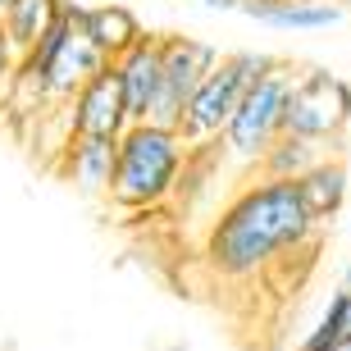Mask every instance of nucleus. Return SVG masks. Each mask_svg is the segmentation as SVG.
<instances>
[{"label": "nucleus", "instance_id": "obj_1", "mask_svg": "<svg viewBox=\"0 0 351 351\" xmlns=\"http://www.w3.org/2000/svg\"><path fill=\"white\" fill-rule=\"evenodd\" d=\"M319 237V223L306 215L297 187L287 178L242 182L237 196L215 215L206 233V261L223 278H256L278 261L297 256Z\"/></svg>", "mask_w": 351, "mask_h": 351}, {"label": "nucleus", "instance_id": "obj_2", "mask_svg": "<svg viewBox=\"0 0 351 351\" xmlns=\"http://www.w3.org/2000/svg\"><path fill=\"white\" fill-rule=\"evenodd\" d=\"M187 165V142L178 137V128L137 119L119 132L114 142V173H110V206L114 210H156L178 192V173Z\"/></svg>", "mask_w": 351, "mask_h": 351}, {"label": "nucleus", "instance_id": "obj_3", "mask_svg": "<svg viewBox=\"0 0 351 351\" xmlns=\"http://www.w3.org/2000/svg\"><path fill=\"white\" fill-rule=\"evenodd\" d=\"M274 55L265 51H228L219 55L210 73L192 87V96L182 101V114H178V137L187 146H215L219 142L223 123L233 119V110L242 105L247 87L256 82V73L269 69Z\"/></svg>", "mask_w": 351, "mask_h": 351}, {"label": "nucleus", "instance_id": "obj_4", "mask_svg": "<svg viewBox=\"0 0 351 351\" xmlns=\"http://www.w3.org/2000/svg\"><path fill=\"white\" fill-rule=\"evenodd\" d=\"M297 78V64L292 60H278L274 55L269 69L256 73V82L247 87L242 105L233 110V119L223 123L219 132V156L237 169H256V160L265 156V146L283 132V101L287 87Z\"/></svg>", "mask_w": 351, "mask_h": 351}, {"label": "nucleus", "instance_id": "obj_5", "mask_svg": "<svg viewBox=\"0 0 351 351\" xmlns=\"http://www.w3.org/2000/svg\"><path fill=\"white\" fill-rule=\"evenodd\" d=\"M351 128V82L328 69H297L283 101V132L311 137L338 151Z\"/></svg>", "mask_w": 351, "mask_h": 351}, {"label": "nucleus", "instance_id": "obj_6", "mask_svg": "<svg viewBox=\"0 0 351 351\" xmlns=\"http://www.w3.org/2000/svg\"><path fill=\"white\" fill-rule=\"evenodd\" d=\"M215 60H219L215 41L182 37V32H160V91H156V101H151V110H146V119L165 123V128H178L182 101L210 73Z\"/></svg>", "mask_w": 351, "mask_h": 351}, {"label": "nucleus", "instance_id": "obj_7", "mask_svg": "<svg viewBox=\"0 0 351 351\" xmlns=\"http://www.w3.org/2000/svg\"><path fill=\"white\" fill-rule=\"evenodd\" d=\"M64 119H69V137H105V142H119V132L128 128L132 119H128V105H123L114 69L105 64L101 73H91L64 101Z\"/></svg>", "mask_w": 351, "mask_h": 351}, {"label": "nucleus", "instance_id": "obj_8", "mask_svg": "<svg viewBox=\"0 0 351 351\" xmlns=\"http://www.w3.org/2000/svg\"><path fill=\"white\" fill-rule=\"evenodd\" d=\"M119 78V91H123V105H128V119H146L151 101H156L160 91V32H146L137 46H128L123 55L110 60Z\"/></svg>", "mask_w": 351, "mask_h": 351}, {"label": "nucleus", "instance_id": "obj_9", "mask_svg": "<svg viewBox=\"0 0 351 351\" xmlns=\"http://www.w3.org/2000/svg\"><path fill=\"white\" fill-rule=\"evenodd\" d=\"M292 187H297L306 215H311V219L324 228V223H333V219L342 215V206H347L351 178H347V165H342V156H338V151H328V156L315 160V165L301 173V178H292Z\"/></svg>", "mask_w": 351, "mask_h": 351}, {"label": "nucleus", "instance_id": "obj_10", "mask_svg": "<svg viewBox=\"0 0 351 351\" xmlns=\"http://www.w3.org/2000/svg\"><path fill=\"white\" fill-rule=\"evenodd\" d=\"M237 14L265 27H283V32H324L342 23L338 0H242Z\"/></svg>", "mask_w": 351, "mask_h": 351}, {"label": "nucleus", "instance_id": "obj_11", "mask_svg": "<svg viewBox=\"0 0 351 351\" xmlns=\"http://www.w3.org/2000/svg\"><path fill=\"white\" fill-rule=\"evenodd\" d=\"M60 173L82 196H105L110 173H114V142H105V137H69L60 146Z\"/></svg>", "mask_w": 351, "mask_h": 351}, {"label": "nucleus", "instance_id": "obj_12", "mask_svg": "<svg viewBox=\"0 0 351 351\" xmlns=\"http://www.w3.org/2000/svg\"><path fill=\"white\" fill-rule=\"evenodd\" d=\"M82 27H87V37L101 46L105 60H114L123 55L128 46L146 37L142 19L128 10V5H119V0H101V5H82Z\"/></svg>", "mask_w": 351, "mask_h": 351}, {"label": "nucleus", "instance_id": "obj_13", "mask_svg": "<svg viewBox=\"0 0 351 351\" xmlns=\"http://www.w3.org/2000/svg\"><path fill=\"white\" fill-rule=\"evenodd\" d=\"M333 146L324 142H311V137H297V132H278L269 146H265V156L256 160V169L251 173H261V178H301V173L311 169L315 160H324Z\"/></svg>", "mask_w": 351, "mask_h": 351}, {"label": "nucleus", "instance_id": "obj_14", "mask_svg": "<svg viewBox=\"0 0 351 351\" xmlns=\"http://www.w3.org/2000/svg\"><path fill=\"white\" fill-rule=\"evenodd\" d=\"M60 10H64V0H10V5L0 10V19H5V41H10L14 60L27 55L46 37V27L60 19Z\"/></svg>", "mask_w": 351, "mask_h": 351}, {"label": "nucleus", "instance_id": "obj_15", "mask_svg": "<svg viewBox=\"0 0 351 351\" xmlns=\"http://www.w3.org/2000/svg\"><path fill=\"white\" fill-rule=\"evenodd\" d=\"M333 347H351V292H333L324 306V315L315 319V328L301 338L297 351H333Z\"/></svg>", "mask_w": 351, "mask_h": 351}, {"label": "nucleus", "instance_id": "obj_16", "mask_svg": "<svg viewBox=\"0 0 351 351\" xmlns=\"http://www.w3.org/2000/svg\"><path fill=\"white\" fill-rule=\"evenodd\" d=\"M196 5H201V10H219V14H233L237 5H242V0H196Z\"/></svg>", "mask_w": 351, "mask_h": 351}, {"label": "nucleus", "instance_id": "obj_17", "mask_svg": "<svg viewBox=\"0 0 351 351\" xmlns=\"http://www.w3.org/2000/svg\"><path fill=\"white\" fill-rule=\"evenodd\" d=\"M338 287H342V292H351V261H347V269H342V283Z\"/></svg>", "mask_w": 351, "mask_h": 351}, {"label": "nucleus", "instance_id": "obj_18", "mask_svg": "<svg viewBox=\"0 0 351 351\" xmlns=\"http://www.w3.org/2000/svg\"><path fill=\"white\" fill-rule=\"evenodd\" d=\"M0 37H5V19H0Z\"/></svg>", "mask_w": 351, "mask_h": 351}, {"label": "nucleus", "instance_id": "obj_19", "mask_svg": "<svg viewBox=\"0 0 351 351\" xmlns=\"http://www.w3.org/2000/svg\"><path fill=\"white\" fill-rule=\"evenodd\" d=\"M333 351H351V347H333Z\"/></svg>", "mask_w": 351, "mask_h": 351}, {"label": "nucleus", "instance_id": "obj_20", "mask_svg": "<svg viewBox=\"0 0 351 351\" xmlns=\"http://www.w3.org/2000/svg\"><path fill=\"white\" fill-rule=\"evenodd\" d=\"M5 5H10V0H0V10H5Z\"/></svg>", "mask_w": 351, "mask_h": 351}, {"label": "nucleus", "instance_id": "obj_21", "mask_svg": "<svg viewBox=\"0 0 351 351\" xmlns=\"http://www.w3.org/2000/svg\"><path fill=\"white\" fill-rule=\"evenodd\" d=\"M338 5H351V0H338Z\"/></svg>", "mask_w": 351, "mask_h": 351}]
</instances>
